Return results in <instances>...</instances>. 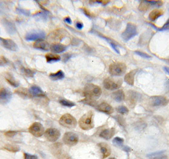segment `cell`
<instances>
[{
    "label": "cell",
    "mask_w": 169,
    "mask_h": 159,
    "mask_svg": "<svg viewBox=\"0 0 169 159\" xmlns=\"http://www.w3.org/2000/svg\"><path fill=\"white\" fill-rule=\"evenodd\" d=\"M83 94L85 99L90 101L94 102L98 99L102 94V90L100 87L92 83H88L84 88Z\"/></svg>",
    "instance_id": "obj_1"
},
{
    "label": "cell",
    "mask_w": 169,
    "mask_h": 159,
    "mask_svg": "<svg viewBox=\"0 0 169 159\" xmlns=\"http://www.w3.org/2000/svg\"><path fill=\"white\" fill-rule=\"evenodd\" d=\"M80 127L85 130L92 129L94 127V113L89 111L87 113L83 115L78 122Z\"/></svg>",
    "instance_id": "obj_2"
},
{
    "label": "cell",
    "mask_w": 169,
    "mask_h": 159,
    "mask_svg": "<svg viewBox=\"0 0 169 159\" xmlns=\"http://www.w3.org/2000/svg\"><path fill=\"white\" fill-rule=\"evenodd\" d=\"M127 70L125 64L123 63H114L109 66V73L113 76H120L125 74Z\"/></svg>",
    "instance_id": "obj_3"
},
{
    "label": "cell",
    "mask_w": 169,
    "mask_h": 159,
    "mask_svg": "<svg viewBox=\"0 0 169 159\" xmlns=\"http://www.w3.org/2000/svg\"><path fill=\"white\" fill-rule=\"evenodd\" d=\"M59 123L62 126L68 129L75 128L77 125L76 118L69 113L63 115L59 120Z\"/></svg>",
    "instance_id": "obj_4"
},
{
    "label": "cell",
    "mask_w": 169,
    "mask_h": 159,
    "mask_svg": "<svg viewBox=\"0 0 169 159\" xmlns=\"http://www.w3.org/2000/svg\"><path fill=\"white\" fill-rule=\"evenodd\" d=\"M138 35L137 26L132 23H128L125 30L123 32L121 37L123 40L127 42Z\"/></svg>",
    "instance_id": "obj_5"
},
{
    "label": "cell",
    "mask_w": 169,
    "mask_h": 159,
    "mask_svg": "<svg viewBox=\"0 0 169 159\" xmlns=\"http://www.w3.org/2000/svg\"><path fill=\"white\" fill-rule=\"evenodd\" d=\"M121 80L113 79L112 78H107L104 81V87L107 90H113L119 89L121 87Z\"/></svg>",
    "instance_id": "obj_6"
},
{
    "label": "cell",
    "mask_w": 169,
    "mask_h": 159,
    "mask_svg": "<svg viewBox=\"0 0 169 159\" xmlns=\"http://www.w3.org/2000/svg\"><path fill=\"white\" fill-rule=\"evenodd\" d=\"M66 35V31H64L62 29H57L50 33L48 39L49 41L54 42V43H56L59 42H61L64 38Z\"/></svg>",
    "instance_id": "obj_7"
},
{
    "label": "cell",
    "mask_w": 169,
    "mask_h": 159,
    "mask_svg": "<svg viewBox=\"0 0 169 159\" xmlns=\"http://www.w3.org/2000/svg\"><path fill=\"white\" fill-rule=\"evenodd\" d=\"M45 137L50 142H55L59 139L61 136V132L59 130L54 128L48 129L45 132Z\"/></svg>",
    "instance_id": "obj_8"
},
{
    "label": "cell",
    "mask_w": 169,
    "mask_h": 159,
    "mask_svg": "<svg viewBox=\"0 0 169 159\" xmlns=\"http://www.w3.org/2000/svg\"><path fill=\"white\" fill-rule=\"evenodd\" d=\"M78 136L76 134L72 132H66V133H65L63 137L64 143L68 146H70V147L76 145L78 143Z\"/></svg>",
    "instance_id": "obj_9"
},
{
    "label": "cell",
    "mask_w": 169,
    "mask_h": 159,
    "mask_svg": "<svg viewBox=\"0 0 169 159\" xmlns=\"http://www.w3.org/2000/svg\"><path fill=\"white\" fill-rule=\"evenodd\" d=\"M30 133L36 137H40L45 134V129L41 123L35 122L29 128Z\"/></svg>",
    "instance_id": "obj_10"
},
{
    "label": "cell",
    "mask_w": 169,
    "mask_h": 159,
    "mask_svg": "<svg viewBox=\"0 0 169 159\" xmlns=\"http://www.w3.org/2000/svg\"><path fill=\"white\" fill-rule=\"evenodd\" d=\"M149 102L153 107H165L168 104V101L165 97L157 96L151 97L149 99Z\"/></svg>",
    "instance_id": "obj_11"
},
{
    "label": "cell",
    "mask_w": 169,
    "mask_h": 159,
    "mask_svg": "<svg viewBox=\"0 0 169 159\" xmlns=\"http://www.w3.org/2000/svg\"><path fill=\"white\" fill-rule=\"evenodd\" d=\"M45 37H46V35L43 31H33L27 33L25 36V39L28 42H31L43 39Z\"/></svg>",
    "instance_id": "obj_12"
},
{
    "label": "cell",
    "mask_w": 169,
    "mask_h": 159,
    "mask_svg": "<svg viewBox=\"0 0 169 159\" xmlns=\"http://www.w3.org/2000/svg\"><path fill=\"white\" fill-rule=\"evenodd\" d=\"M0 44L5 49L11 51L15 52L18 50L17 45L10 39H4L0 37Z\"/></svg>",
    "instance_id": "obj_13"
},
{
    "label": "cell",
    "mask_w": 169,
    "mask_h": 159,
    "mask_svg": "<svg viewBox=\"0 0 169 159\" xmlns=\"http://www.w3.org/2000/svg\"><path fill=\"white\" fill-rule=\"evenodd\" d=\"M12 97L11 91L8 89L3 88L0 90V104H6L8 103Z\"/></svg>",
    "instance_id": "obj_14"
},
{
    "label": "cell",
    "mask_w": 169,
    "mask_h": 159,
    "mask_svg": "<svg viewBox=\"0 0 169 159\" xmlns=\"http://www.w3.org/2000/svg\"><path fill=\"white\" fill-rule=\"evenodd\" d=\"M139 99V94L138 93L132 90H130L128 92L126 101L127 104L130 106V107L133 108L135 107V105L137 103Z\"/></svg>",
    "instance_id": "obj_15"
},
{
    "label": "cell",
    "mask_w": 169,
    "mask_h": 159,
    "mask_svg": "<svg viewBox=\"0 0 169 159\" xmlns=\"http://www.w3.org/2000/svg\"><path fill=\"white\" fill-rule=\"evenodd\" d=\"M2 22L3 25L4 26L5 30L8 33V34L14 35L15 33H16L17 30H16L15 25L12 22H11L10 21H8L7 19H3L2 20Z\"/></svg>",
    "instance_id": "obj_16"
},
{
    "label": "cell",
    "mask_w": 169,
    "mask_h": 159,
    "mask_svg": "<svg viewBox=\"0 0 169 159\" xmlns=\"http://www.w3.org/2000/svg\"><path fill=\"white\" fill-rule=\"evenodd\" d=\"M33 47L36 49L43 51H48L50 49V44L43 39H39V40L36 41L33 45Z\"/></svg>",
    "instance_id": "obj_17"
},
{
    "label": "cell",
    "mask_w": 169,
    "mask_h": 159,
    "mask_svg": "<svg viewBox=\"0 0 169 159\" xmlns=\"http://www.w3.org/2000/svg\"><path fill=\"white\" fill-rule=\"evenodd\" d=\"M97 110L108 115H111L114 112V109L107 103H102L97 107Z\"/></svg>",
    "instance_id": "obj_18"
},
{
    "label": "cell",
    "mask_w": 169,
    "mask_h": 159,
    "mask_svg": "<svg viewBox=\"0 0 169 159\" xmlns=\"http://www.w3.org/2000/svg\"><path fill=\"white\" fill-rule=\"evenodd\" d=\"M29 94L34 97H45L46 96L45 92L38 86H32L29 89Z\"/></svg>",
    "instance_id": "obj_19"
},
{
    "label": "cell",
    "mask_w": 169,
    "mask_h": 159,
    "mask_svg": "<svg viewBox=\"0 0 169 159\" xmlns=\"http://www.w3.org/2000/svg\"><path fill=\"white\" fill-rule=\"evenodd\" d=\"M115 134V129L111 128V129H107L105 130H103L100 133V137L106 140H109L110 139H111Z\"/></svg>",
    "instance_id": "obj_20"
},
{
    "label": "cell",
    "mask_w": 169,
    "mask_h": 159,
    "mask_svg": "<svg viewBox=\"0 0 169 159\" xmlns=\"http://www.w3.org/2000/svg\"><path fill=\"white\" fill-rule=\"evenodd\" d=\"M99 147L100 148L102 154V158H105L111 154V148H110L109 146L106 143H100L99 144Z\"/></svg>",
    "instance_id": "obj_21"
},
{
    "label": "cell",
    "mask_w": 169,
    "mask_h": 159,
    "mask_svg": "<svg viewBox=\"0 0 169 159\" xmlns=\"http://www.w3.org/2000/svg\"><path fill=\"white\" fill-rule=\"evenodd\" d=\"M111 97L114 101H116V102H118V103L122 102L125 98L124 92L121 89L118 90L116 92H114L111 95Z\"/></svg>",
    "instance_id": "obj_22"
},
{
    "label": "cell",
    "mask_w": 169,
    "mask_h": 159,
    "mask_svg": "<svg viewBox=\"0 0 169 159\" xmlns=\"http://www.w3.org/2000/svg\"><path fill=\"white\" fill-rule=\"evenodd\" d=\"M67 47L66 45L59 43H53L50 46V50L54 53H62L66 51Z\"/></svg>",
    "instance_id": "obj_23"
},
{
    "label": "cell",
    "mask_w": 169,
    "mask_h": 159,
    "mask_svg": "<svg viewBox=\"0 0 169 159\" xmlns=\"http://www.w3.org/2000/svg\"><path fill=\"white\" fill-rule=\"evenodd\" d=\"M138 70L137 69H135L133 71H131V72H129L128 73H127L125 76V82L128 83V85H133L134 84V77L135 75L136 74V73H137Z\"/></svg>",
    "instance_id": "obj_24"
},
{
    "label": "cell",
    "mask_w": 169,
    "mask_h": 159,
    "mask_svg": "<svg viewBox=\"0 0 169 159\" xmlns=\"http://www.w3.org/2000/svg\"><path fill=\"white\" fill-rule=\"evenodd\" d=\"M164 12L163 10L156 9L150 12V14H149V19L151 20V21H154L155 20H157L158 18L163 15Z\"/></svg>",
    "instance_id": "obj_25"
},
{
    "label": "cell",
    "mask_w": 169,
    "mask_h": 159,
    "mask_svg": "<svg viewBox=\"0 0 169 159\" xmlns=\"http://www.w3.org/2000/svg\"><path fill=\"white\" fill-rule=\"evenodd\" d=\"M45 58H46L47 63H52L55 62H58L61 61V56H58L55 54H52V53H49V54H46V56H45Z\"/></svg>",
    "instance_id": "obj_26"
},
{
    "label": "cell",
    "mask_w": 169,
    "mask_h": 159,
    "mask_svg": "<svg viewBox=\"0 0 169 159\" xmlns=\"http://www.w3.org/2000/svg\"><path fill=\"white\" fill-rule=\"evenodd\" d=\"M49 77L51 80H52L54 81L60 80H62L65 77L64 73L62 70H58L56 73H52L49 75Z\"/></svg>",
    "instance_id": "obj_27"
},
{
    "label": "cell",
    "mask_w": 169,
    "mask_h": 159,
    "mask_svg": "<svg viewBox=\"0 0 169 159\" xmlns=\"http://www.w3.org/2000/svg\"><path fill=\"white\" fill-rule=\"evenodd\" d=\"M6 80L14 87H18L19 86V82H17L15 79L14 76L10 73H8L6 75Z\"/></svg>",
    "instance_id": "obj_28"
},
{
    "label": "cell",
    "mask_w": 169,
    "mask_h": 159,
    "mask_svg": "<svg viewBox=\"0 0 169 159\" xmlns=\"http://www.w3.org/2000/svg\"><path fill=\"white\" fill-rule=\"evenodd\" d=\"M150 6L151 4L149 3L148 1H142L139 6V10L141 12H146L150 8Z\"/></svg>",
    "instance_id": "obj_29"
},
{
    "label": "cell",
    "mask_w": 169,
    "mask_h": 159,
    "mask_svg": "<svg viewBox=\"0 0 169 159\" xmlns=\"http://www.w3.org/2000/svg\"><path fill=\"white\" fill-rule=\"evenodd\" d=\"M21 71L25 76L29 77V78H33L35 76V71H33L30 69L25 68H22Z\"/></svg>",
    "instance_id": "obj_30"
},
{
    "label": "cell",
    "mask_w": 169,
    "mask_h": 159,
    "mask_svg": "<svg viewBox=\"0 0 169 159\" xmlns=\"http://www.w3.org/2000/svg\"><path fill=\"white\" fill-rule=\"evenodd\" d=\"M49 12H38L37 14H35L33 15V17H35V18H38L40 21H45L47 18V13H48Z\"/></svg>",
    "instance_id": "obj_31"
},
{
    "label": "cell",
    "mask_w": 169,
    "mask_h": 159,
    "mask_svg": "<svg viewBox=\"0 0 169 159\" xmlns=\"http://www.w3.org/2000/svg\"><path fill=\"white\" fill-rule=\"evenodd\" d=\"M6 150H7L8 151H12V152H17L20 150V148L17 145H14V144H6V146H5L4 147Z\"/></svg>",
    "instance_id": "obj_32"
},
{
    "label": "cell",
    "mask_w": 169,
    "mask_h": 159,
    "mask_svg": "<svg viewBox=\"0 0 169 159\" xmlns=\"http://www.w3.org/2000/svg\"><path fill=\"white\" fill-rule=\"evenodd\" d=\"M59 103L62 106H64V107H69V108H71V107H75V104L74 103L69 101L68 100H66V99H60Z\"/></svg>",
    "instance_id": "obj_33"
},
{
    "label": "cell",
    "mask_w": 169,
    "mask_h": 159,
    "mask_svg": "<svg viewBox=\"0 0 169 159\" xmlns=\"http://www.w3.org/2000/svg\"><path fill=\"white\" fill-rule=\"evenodd\" d=\"M123 143H124V140L120 137H116L113 140V143L115 146H118V147H121V146L123 145Z\"/></svg>",
    "instance_id": "obj_34"
},
{
    "label": "cell",
    "mask_w": 169,
    "mask_h": 159,
    "mask_svg": "<svg viewBox=\"0 0 169 159\" xmlns=\"http://www.w3.org/2000/svg\"><path fill=\"white\" fill-rule=\"evenodd\" d=\"M114 117L116 119V120L120 123V125H121V126H123V127H125V126L126 122H125V120L124 118H123L122 116H121L120 115H118L114 116Z\"/></svg>",
    "instance_id": "obj_35"
},
{
    "label": "cell",
    "mask_w": 169,
    "mask_h": 159,
    "mask_svg": "<svg viewBox=\"0 0 169 159\" xmlns=\"http://www.w3.org/2000/svg\"><path fill=\"white\" fill-rule=\"evenodd\" d=\"M116 111H118L119 113H121V114H127L129 112V110L128 109L125 107V106H120V107H117L116 108Z\"/></svg>",
    "instance_id": "obj_36"
},
{
    "label": "cell",
    "mask_w": 169,
    "mask_h": 159,
    "mask_svg": "<svg viewBox=\"0 0 169 159\" xmlns=\"http://www.w3.org/2000/svg\"><path fill=\"white\" fill-rule=\"evenodd\" d=\"M16 12H17V13H18V14H22V15H24L25 16H27V17L30 16V14H31L29 10H25V9H23V8H16Z\"/></svg>",
    "instance_id": "obj_37"
},
{
    "label": "cell",
    "mask_w": 169,
    "mask_h": 159,
    "mask_svg": "<svg viewBox=\"0 0 169 159\" xmlns=\"http://www.w3.org/2000/svg\"><path fill=\"white\" fill-rule=\"evenodd\" d=\"M10 63V61L7 58L4 56L0 57V67H4Z\"/></svg>",
    "instance_id": "obj_38"
},
{
    "label": "cell",
    "mask_w": 169,
    "mask_h": 159,
    "mask_svg": "<svg viewBox=\"0 0 169 159\" xmlns=\"http://www.w3.org/2000/svg\"><path fill=\"white\" fill-rule=\"evenodd\" d=\"M135 53L136 54L139 55V56H141L142 58H144V59H149V58H151V56H150L149 55L147 54L146 53L144 52H142L141 51H135Z\"/></svg>",
    "instance_id": "obj_39"
},
{
    "label": "cell",
    "mask_w": 169,
    "mask_h": 159,
    "mask_svg": "<svg viewBox=\"0 0 169 159\" xmlns=\"http://www.w3.org/2000/svg\"><path fill=\"white\" fill-rule=\"evenodd\" d=\"M151 5H154L156 6H160L163 5V2L161 1H148Z\"/></svg>",
    "instance_id": "obj_40"
},
{
    "label": "cell",
    "mask_w": 169,
    "mask_h": 159,
    "mask_svg": "<svg viewBox=\"0 0 169 159\" xmlns=\"http://www.w3.org/2000/svg\"><path fill=\"white\" fill-rule=\"evenodd\" d=\"M24 159H38V157L36 155L25 153L24 154Z\"/></svg>",
    "instance_id": "obj_41"
},
{
    "label": "cell",
    "mask_w": 169,
    "mask_h": 159,
    "mask_svg": "<svg viewBox=\"0 0 169 159\" xmlns=\"http://www.w3.org/2000/svg\"><path fill=\"white\" fill-rule=\"evenodd\" d=\"M169 28V19H168V21L166 22V23L165 24V25H164V26L161 28H156L158 31H163V30H165Z\"/></svg>",
    "instance_id": "obj_42"
},
{
    "label": "cell",
    "mask_w": 169,
    "mask_h": 159,
    "mask_svg": "<svg viewBox=\"0 0 169 159\" xmlns=\"http://www.w3.org/2000/svg\"><path fill=\"white\" fill-rule=\"evenodd\" d=\"M16 134H17V132L10 130V131L6 132L5 133V136H8V137H14V136L16 135Z\"/></svg>",
    "instance_id": "obj_43"
},
{
    "label": "cell",
    "mask_w": 169,
    "mask_h": 159,
    "mask_svg": "<svg viewBox=\"0 0 169 159\" xmlns=\"http://www.w3.org/2000/svg\"><path fill=\"white\" fill-rule=\"evenodd\" d=\"M76 27L77 29H81L83 28V24L80 21H77L76 22Z\"/></svg>",
    "instance_id": "obj_44"
},
{
    "label": "cell",
    "mask_w": 169,
    "mask_h": 159,
    "mask_svg": "<svg viewBox=\"0 0 169 159\" xmlns=\"http://www.w3.org/2000/svg\"><path fill=\"white\" fill-rule=\"evenodd\" d=\"M71 56H72V55H71V54H64V56H63V61L65 63V62H67L69 59L71 57Z\"/></svg>",
    "instance_id": "obj_45"
},
{
    "label": "cell",
    "mask_w": 169,
    "mask_h": 159,
    "mask_svg": "<svg viewBox=\"0 0 169 159\" xmlns=\"http://www.w3.org/2000/svg\"><path fill=\"white\" fill-rule=\"evenodd\" d=\"M81 10H83V13L85 14L87 17H90V18H91V17H92V14H91V13L87 10V9H86V8H81Z\"/></svg>",
    "instance_id": "obj_46"
},
{
    "label": "cell",
    "mask_w": 169,
    "mask_h": 159,
    "mask_svg": "<svg viewBox=\"0 0 169 159\" xmlns=\"http://www.w3.org/2000/svg\"><path fill=\"white\" fill-rule=\"evenodd\" d=\"M64 21L68 24H72V20L69 17H66L64 19Z\"/></svg>",
    "instance_id": "obj_47"
},
{
    "label": "cell",
    "mask_w": 169,
    "mask_h": 159,
    "mask_svg": "<svg viewBox=\"0 0 169 159\" xmlns=\"http://www.w3.org/2000/svg\"><path fill=\"white\" fill-rule=\"evenodd\" d=\"M123 148V150H124L127 152H128V151H131V149L130 148L128 147H127V146H123V147L122 148Z\"/></svg>",
    "instance_id": "obj_48"
},
{
    "label": "cell",
    "mask_w": 169,
    "mask_h": 159,
    "mask_svg": "<svg viewBox=\"0 0 169 159\" xmlns=\"http://www.w3.org/2000/svg\"><path fill=\"white\" fill-rule=\"evenodd\" d=\"M164 70L167 74L169 75V68L168 67H164Z\"/></svg>",
    "instance_id": "obj_49"
},
{
    "label": "cell",
    "mask_w": 169,
    "mask_h": 159,
    "mask_svg": "<svg viewBox=\"0 0 169 159\" xmlns=\"http://www.w3.org/2000/svg\"><path fill=\"white\" fill-rule=\"evenodd\" d=\"M1 12H3V8L2 4L0 3V13Z\"/></svg>",
    "instance_id": "obj_50"
},
{
    "label": "cell",
    "mask_w": 169,
    "mask_h": 159,
    "mask_svg": "<svg viewBox=\"0 0 169 159\" xmlns=\"http://www.w3.org/2000/svg\"><path fill=\"white\" fill-rule=\"evenodd\" d=\"M108 159H116V158H113V157H111V158H108Z\"/></svg>",
    "instance_id": "obj_51"
}]
</instances>
